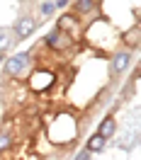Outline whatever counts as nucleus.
Masks as SVG:
<instances>
[{
	"label": "nucleus",
	"instance_id": "f257e3e1",
	"mask_svg": "<svg viewBox=\"0 0 141 160\" xmlns=\"http://www.w3.org/2000/svg\"><path fill=\"white\" fill-rule=\"evenodd\" d=\"M29 63V53H17V56H12V58H8V63H5V73L8 75H20L22 68Z\"/></svg>",
	"mask_w": 141,
	"mask_h": 160
},
{
	"label": "nucleus",
	"instance_id": "6e6552de",
	"mask_svg": "<svg viewBox=\"0 0 141 160\" xmlns=\"http://www.w3.org/2000/svg\"><path fill=\"white\" fill-rule=\"evenodd\" d=\"M92 5H95V0H78L76 2V8H78V12H90Z\"/></svg>",
	"mask_w": 141,
	"mask_h": 160
},
{
	"label": "nucleus",
	"instance_id": "423d86ee",
	"mask_svg": "<svg viewBox=\"0 0 141 160\" xmlns=\"http://www.w3.org/2000/svg\"><path fill=\"white\" fill-rule=\"evenodd\" d=\"M105 136H102V133H95V136H92L90 141H88V150H90V153H97V150H102L105 148Z\"/></svg>",
	"mask_w": 141,
	"mask_h": 160
},
{
	"label": "nucleus",
	"instance_id": "0eeeda50",
	"mask_svg": "<svg viewBox=\"0 0 141 160\" xmlns=\"http://www.w3.org/2000/svg\"><path fill=\"white\" fill-rule=\"evenodd\" d=\"M114 131H117V121L112 119V117H107V119L102 121V126H100V133L105 136V138H110Z\"/></svg>",
	"mask_w": 141,
	"mask_h": 160
},
{
	"label": "nucleus",
	"instance_id": "39448f33",
	"mask_svg": "<svg viewBox=\"0 0 141 160\" xmlns=\"http://www.w3.org/2000/svg\"><path fill=\"white\" fill-rule=\"evenodd\" d=\"M46 44H49L51 49H63V46L68 44V39H66L61 32H51L49 37H46Z\"/></svg>",
	"mask_w": 141,
	"mask_h": 160
},
{
	"label": "nucleus",
	"instance_id": "f03ea898",
	"mask_svg": "<svg viewBox=\"0 0 141 160\" xmlns=\"http://www.w3.org/2000/svg\"><path fill=\"white\" fill-rule=\"evenodd\" d=\"M34 29H37V20H34V17H22V20L15 24V34H17V39H27Z\"/></svg>",
	"mask_w": 141,
	"mask_h": 160
},
{
	"label": "nucleus",
	"instance_id": "1a4fd4ad",
	"mask_svg": "<svg viewBox=\"0 0 141 160\" xmlns=\"http://www.w3.org/2000/svg\"><path fill=\"white\" fill-rule=\"evenodd\" d=\"M10 143H12V138L8 136V133H0V150L10 148Z\"/></svg>",
	"mask_w": 141,
	"mask_h": 160
},
{
	"label": "nucleus",
	"instance_id": "7ed1b4c3",
	"mask_svg": "<svg viewBox=\"0 0 141 160\" xmlns=\"http://www.w3.org/2000/svg\"><path fill=\"white\" fill-rule=\"evenodd\" d=\"M51 82H54V75H51L49 70H46V73H44V70H37L34 78H32V88H34L37 92H41V90H46Z\"/></svg>",
	"mask_w": 141,
	"mask_h": 160
},
{
	"label": "nucleus",
	"instance_id": "9b49d317",
	"mask_svg": "<svg viewBox=\"0 0 141 160\" xmlns=\"http://www.w3.org/2000/svg\"><path fill=\"white\" fill-rule=\"evenodd\" d=\"M5 46H10V39L5 34H0V49H5Z\"/></svg>",
	"mask_w": 141,
	"mask_h": 160
},
{
	"label": "nucleus",
	"instance_id": "9d476101",
	"mask_svg": "<svg viewBox=\"0 0 141 160\" xmlns=\"http://www.w3.org/2000/svg\"><path fill=\"white\" fill-rule=\"evenodd\" d=\"M41 12H44V15H51V12H54V2H41Z\"/></svg>",
	"mask_w": 141,
	"mask_h": 160
},
{
	"label": "nucleus",
	"instance_id": "f8f14e48",
	"mask_svg": "<svg viewBox=\"0 0 141 160\" xmlns=\"http://www.w3.org/2000/svg\"><path fill=\"white\" fill-rule=\"evenodd\" d=\"M90 158V153H78V155H76V160H88Z\"/></svg>",
	"mask_w": 141,
	"mask_h": 160
},
{
	"label": "nucleus",
	"instance_id": "20e7f679",
	"mask_svg": "<svg viewBox=\"0 0 141 160\" xmlns=\"http://www.w3.org/2000/svg\"><path fill=\"white\" fill-rule=\"evenodd\" d=\"M131 56L127 53V51H122V53H114V58H112V75H119V73H124L127 70V66H129Z\"/></svg>",
	"mask_w": 141,
	"mask_h": 160
}]
</instances>
